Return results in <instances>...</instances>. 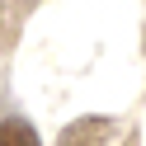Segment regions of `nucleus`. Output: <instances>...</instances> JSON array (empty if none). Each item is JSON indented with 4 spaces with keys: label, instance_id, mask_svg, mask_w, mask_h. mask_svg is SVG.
<instances>
[{
    "label": "nucleus",
    "instance_id": "nucleus-1",
    "mask_svg": "<svg viewBox=\"0 0 146 146\" xmlns=\"http://www.w3.org/2000/svg\"><path fill=\"white\" fill-rule=\"evenodd\" d=\"M57 146H141L132 118H76L61 127Z\"/></svg>",
    "mask_w": 146,
    "mask_h": 146
},
{
    "label": "nucleus",
    "instance_id": "nucleus-2",
    "mask_svg": "<svg viewBox=\"0 0 146 146\" xmlns=\"http://www.w3.org/2000/svg\"><path fill=\"white\" fill-rule=\"evenodd\" d=\"M0 146H38L33 123H24V118H5V123H0Z\"/></svg>",
    "mask_w": 146,
    "mask_h": 146
}]
</instances>
